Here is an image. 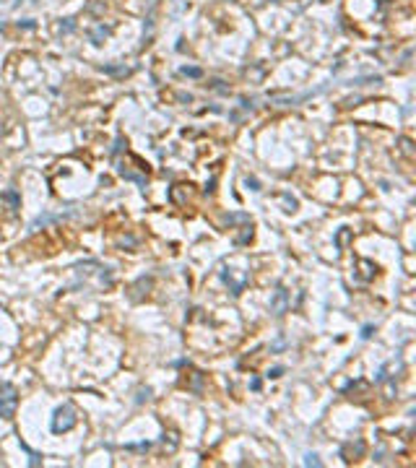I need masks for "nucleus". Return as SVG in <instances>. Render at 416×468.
<instances>
[{"mask_svg": "<svg viewBox=\"0 0 416 468\" xmlns=\"http://www.w3.org/2000/svg\"><path fill=\"white\" fill-rule=\"evenodd\" d=\"M31 3H37V0H31Z\"/></svg>", "mask_w": 416, "mask_h": 468, "instance_id": "393cba45", "label": "nucleus"}, {"mask_svg": "<svg viewBox=\"0 0 416 468\" xmlns=\"http://www.w3.org/2000/svg\"><path fill=\"white\" fill-rule=\"evenodd\" d=\"M57 32H60V34H73V32H76V18H60Z\"/></svg>", "mask_w": 416, "mask_h": 468, "instance_id": "6e6552de", "label": "nucleus"}, {"mask_svg": "<svg viewBox=\"0 0 416 468\" xmlns=\"http://www.w3.org/2000/svg\"><path fill=\"white\" fill-rule=\"evenodd\" d=\"M364 450H367V442H364L362 437H357V440L346 442L343 448H341V458H343L346 463H351V460H359V458L364 455Z\"/></svg>", "mask_w": 416, "mask_h": 468, "instance_id": "7ed1b4c3", "label": "nucleus"}, {"mask_svg": "<svg viewBox=\"0 0 416 468\" xmlns=\"http://www.w3.org/2000/svg\"><path fill=\"white\" fill-rule=\"evenodd\" d=\"M0 200H6V203H8L11 208H18V206H21V195H18L16 190H6V193H0Z\"/></svg>", "mask_w": 416, "mask_h": 468, "instance_id": "0eeeda50", "label": "nucleus"}, {"mask_svg": "<svg viewBox=\"0 0 416 468\" xmlns=\"http://www.w3.org/2000/svg\"><path fill=\"white\" fill-rule=\"evenodd\" d=\"M21 448H24V450L29 453V465H39V463H42V460H39V455H37V453H31V450L26 448V445H24V442H21Z\"/></svg>", "mask_w": 416, "mask_h": 468, "instance_id": "ddd939ff", "label": "nucleus"}, {"mask_svg": "<svg viewBox=\"0 0 416 468\" xmlns=\"http://www.w3.org/2000/svg\"><path fill=\"white\" fill-rule=\"evenodd\" d=\"M76 424H78V416H76L73 403H62V406H57V409L52 411L50 429H52L55 434H65V432H71Z\"/></svg>", "mask_w": 416, "mask_h": 468, "instance_id": "f257e3e1", "label": "nucleus"}, {"mask_svg": "<svg viewBox=\"0 0 416 468\" xmlns=\"http://www.w3.org/2000/svg\"><path fill=\"white\" fill-rule=\"evenodd\" d=\"M151 442H138V445H127V450H148Z\"/></svg>", "mask_w": 416, "mask_h": 468, "instance_id": "a211bd4d", "label": "nucleus"}, {"mask_svg": "<svg viewBox=\"0 0 416 468\" xmlns=\"http://www.w3.org/2000/svg\"><path fill=\"white\" fill-rule=\"evenodd\" d=\"M221 278H224V281H229V278H232V273H227V271H224V273H221ZM242 286H245V284H232V294H239V292H242Z\"/></svg>", "mask_w": 416, "mask_h": 468, "instance_id": "f8f14e48", "label": "nucleus"}, {"mask_svg": "<svg viewBox=\"0 0 416 468\" xmlns=\"http://www.w3.org/2000/svg\"><path fill=\"white\" fill-rule=\"evenodd\" d=\"M260 385H263V383H260V380H258V377H252V383H250V388H252V390H255V393H258V390H260Z\"/></svg>", "mask_w": 416, "mask_h": 468, "instance_id": "4be33fe9", "label": "nucleus"}, {"mask_svg": "<svg viewBox=\"0 0 416 468\" xmlns=\"http://www.w3.org/2000/svg\"><path fill=\"white\" fill-rule=\"evenodd\" d=\"M221 83H224V81H218V78H216V81H211V86L216 88V91H221V94H229V88H227V86H221Z\"/></svg>", "mask_w": 416, "mask_h": 468, "instance_id": "dca6fc26", "label": "nucleus"}, {"mask_svg": "<svg viewBox=\"0 0 416 468\" xmlns=\"http://www.w3.org/2000/svg\"><path fill=\"white\" fill-rule=\"evenodd\" d=\"M281 375H283V367H273V369H268V377H271V380H278Z\"/></svg>", "mask_w": 416, "mask_h": 468, "instance_id": "f3484780", "label": "nucleus"}, {"mask_svg": "<svg viewBox=\"0 0 416 468\" xmlns=\"http://www.w3.org/2000/svg\"><path fill=\"white\" fill-rule=\"evenodd\" d=\"M304 465H315V468H320L323 463H320V458H317L315 453H307V455H304Z\"/></svg>", "mask_w": 416, "mask_h": 468, "instance_id": "9b49d317", "label": "nucleus"}, {"mask_svg": "<svg viewBox=\"0 0 416 468\" xmlns=\"http://www.w3.org/2000/svg\"><path fill=\"white\" fill-rule=\"evenodd\" d=\"M148 398H151V390H148V388H146V390L141 388V390H138V403H141V400H148Z\"/></svg>", "mask_w": 416, "mask_h": 468, "instance_id": "412c9836", "label": "nucleus"}, {"mask_svg": "<svg viewBox=\"0 0 416 468\" xmlns=\"http://www.w3.org/2000/svg\"><path fill=\"white\" fill-rule=\"evenodd\" d=\"M57 219H62V216L60 213H42V216H37L29 224V232H37L39 227H47V224H52V221H57Z\"/></svg>", "mask_w": 416, "mask_h": 468, "instance_id": "39448f33", "label": "nucleus"}, {"mask_svg": "<svg viewBox=\"0 0 416 468\" xmlns=\"http://www.w3.org/2000/svg\"><path fill=\"white\" fill-rule=\"evenodd\" d=\"M3 29H6V21H3V18H0V32H3Z\"/></svg>", "mask_w": 416, "mask_h": 468, "instance_id": "b1692460", "label": "nucleus"}, {"mask_svg": "<svg viewBox=\"0 0 416 468\" xmlns=\"http://www.w3.org/2000/svg\"><path fill=\"white\" fill-rule=\"evenodd\" d=\"M107 37H109V26H104V24H97V26L91 29V34H89L91 44H97V47H99V44H102Z\"/></svg>", "mask_w": 416, "mask_h": 468, "instance_id": "423d86ee", "label": "nucleus"}, {"mask_svg": "<svg viewBox=\"0 0 416 468\" xmlns=\"http://www.w3.org/2000/svg\"><path fill=\"white\" fill-rule=\"evenodd\" d=\"M372 333H375V325H364V328H362V338H369Z\"/></svg>", "mask_w": 416, "mask_h": 468, "instance_id": "aec40b11", "label": "nucleus"}, {"mask_svg": "<svg viewBox=\"0 0 416 468\" xmlns=\"http://www.w3.org/2000/svg\"><path fill=\"white\" fill-rule=\"evenodd\" d=\"M122 143H125L122 136H117V138H115V146H112V156H117V153L122 151Z\"/></svg>", "mask_w": 416, "mask_h": 468, "instance_id": "2eb2a0df", "label": "nucleus"}, {"mask_svg": "<svg viewBox=\"0 0 416 468\" xmlns=\"http://www.w3.org/2000/svg\"><path fill=\"white\" fill-rule=\"evenodd\" d=\"M0 3H13V6H16V3H18V0H0Z\"/></svg>", "mask_w": 416, "mask_h": 468, "instance_id": "5701e85b", "label": "nucleus"}, {"mask_svg": "<svg viewBox=\"0 0 416 468\" xmlns=\"http://www.w3.org/2000/svg\"><path fill=\"white\" fill-rule=\"evenodd\" d=\"M102 73H109V76H125L127 68L125 65H102Z\"/></svg>", "mask_w": 416, "mask_h": 468, "instance_id": "1a4fd4ad", "label": "nucleus"}, {"mask_svg": "<svg viewBox=\"0 0 416 468\" xmlns=\"http://www.w3.org/2000/svg\"><path fill=\"white\" fill-rule=\"evenodd\" d=\"M245 182H247V188H250V190H255V193L260 190V182L255 180V177H247V180H245Z\"/></svg>", "mask_w": 416, "mask_h": 468, "instance_id": "6ab92c4d", "label": "nucleus"}, {"mask_svg": "<svg viewBox=\"0 0 416 468\" xmlns=\"http://www.w3.org/2000/svg\"><path fill=\"white\" fill-rule=\"evenodd\" d=\"M180 73H182V76H190V78H201V76H203V71L195 68V65H182Z\"/></svg>", "mask_w": 416, "mask_h": 468, "instance_id": "9d476101", "label": "nucleus"}, {"mask_svg": "<svg viewBox=\"0 0 416 468\" xmlns=\"http://www.w3.org/2000/svg\"><path fill=\"white\" fill-rule=\"evenodd\" d=\"M16 26H18V29H34L37 24H34L31 18H24V21H16Z\"/></svg>", "mask_w": 416, "mask_h": 468, "instance_id": "4468645a", "label": "nucleus"}, {"mask_svg": "<svg viewBox=\"0 0 416 468\" xmlns=\"http://www.w3.org/2000/svg\"><path fill=\"white\" fill-rule=\"evenodd\" d=\"M286 307H289V292L283 286H278L273 292V297H271V312H273V315H283Z\"/></svg>", "mask_w": 416, "mask_h": 468, "instance_id": "20e7f679", "label": "nucleus"}, {"mask_svg": "<svg viewBox=\"0 0 416 468\" xmlns=\"http://www.w3.org/2000/svg\"><path fill=\"white\" fill-rule=\"evenodd\" d=\"M16 406H18V393L11 383H0V416L3 419H13L16 416Z\"/></svg>", "mask_w": 416, "mask_h": 468, "instance_id": "f03ea898", "label": "nucleus"}]
</instances>
